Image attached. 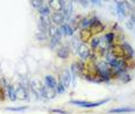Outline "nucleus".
Wrapping results in <instances>:
<instances>
[{
	"label": "nucleus",
	"instance_id": "nucleus-1",
	"mask_svg": "<svg viewBox=\"0 0 135 114\" xmlns=\"http://www.w3.org/2000/svg\"><path fill=\"white\" fill-rule=\"evenodd\" d=\"M109 51L112 52V55H113L115 58H119V60L128 57L127 54H126V50L123 49V47L121 46V44H115V46L112 47Z\"/></svg>",
	"mask_w": 135,
	"mask_h": 114
},
{
	"label": "nucleus",
	"instance_id": "nucleus-31",
	"mask_svg": "<svg viewBox=\"0 0 135 114\" xmlns=\"http://www.w3.org/2000/svg\"><path fill=\"white\" fill-rule=\"evenodd\" d=\"M133 23H134V22H133ZM126 26H127L129 29H133V24H132V19L131 18L127 19V21H126Z\"/></svg>",
	"mask_w": 135,
	"mask_h": 114
},
{
	"label": "nucleus",
	"instance_id": "nucleus-32",
	"mask_svg": "<svg viewBox=\"0 0 135 114\" xmlns=\"http://www.w3.org/2000/svg\"><path fill=\"white\" fill-rule=\"evenodd\" d=\"M51 112H54V113H61V114H66V112H64V111H62V110H52Z\"/></svg>",
	"mask_w": 135,
	"mask_h": 114
},
{
	"label": "nucleus",
	"instance_id": "nucleus-10",
	"mask_svg": "<svg viewBox=\"0 0 135 114\" xmlns=\"http://www.w3.org/2000/svg\"><path fill=\"white\" fill-rule=\"evenodd\" d=\"M64 19L65 18H64L63 13H61V12H55L51 15V20L55 24H62L64 22Z\"/></svg>",
	"mask_w": 135,
	"mask_h": 114
},
{
	"label": "nucleus",
	"instance_id": "nucleus-11",
	"mask_svg": "<svg viewBox=\"0 0 135 114\" xmlns=\"http://www.w3.org/2000/svg\"><path fill=\"white\" fill-rule=\"evenodd\" d=\"M79 37H80V40L83 41V43L84 42H88V41L91 40L92 33L90 32V29H81L79 32Z\"/></svg>",
	"mask_w": 135,
	"mask_h": 114
},
{
	"label": "nucleus",
	"instance_id": "nucleus-28",
	"mask_svg": "<svg viewBox=\"0 0 135 114\" xmlns=\"http://www.w3.org/2000/svg\"><path fill=\"white\" fill-rule=\"evenodd\" d=\"M42 2H43V1H40V0H32V1H30V4H32V6H34V7L40 8V6L42 5Z\"/></svg>",
	"mask_w": 135,
	"mask_h": 114
},
{
	"label": "nucleus",
	"instance_id": "nucleus-5",
	"mask_svg": "<svg viewBox=\"0 0 135 114\" xmlns=\"http://www.w3.org/2000/svg\"><path fill=\"white\" fill-rule=\"evenodd\" d=\"M77 52L83 60H88L90 56V50L86 46V43H79V46L77 48Z\"/></svg>",
	"mask_w": 135,
	"mask_h": 114
},
{
	"label": "nucleus",
	"instance_id": "nucleus-33",
	"mask_svg": "<svg viewBox=\"0 0 135 114\" xmlns=\"http://www.w3.org/2000/svg\"><path fill=\"white\" fill-rule=\"evenodd\" d=\"M80 4L83 5L84 7H86V6H88V4H89V2H88V1H80Z\"/></svg>",
	"mask_w": 135,
	"mask_h": 114
},
{
	"label": "nucleus",
	"instance_id": "nucleus-25",
	"mask_svg": "<svg viewBox=\"0 0 135 114\" xmlns=\"http://www.w3.org/2000/svg\"><path fill=\"white\" fill-rule=\"evenodd\" d=\"M55 90H56V92H58V93H63L64 91H65V87H64V86L62 85V83H58Z\"/></svg>",
	"mask_w": 135,
	"mask_h": 114
},
{
	"label": "nucleus",
	"instance_id": "nucleus-9",
	"mask_svg": "<svg viewBox=\"0 0 135 114\" xmlns=\"http://www.w3.org/2000/svg\"><path fill=\"white\" fill-rule=\"evenodd\" d=\"M15 94H16V98H19L21 100H26L27 99L26 88H25L22 85H18V87L15 88Z\"/></svg>",
	"mask_w": 135,
	"mask_h": 114
},
{
	"label": "nucleus",
	"instance_id": "nucleus-2",
	"mask_svg": "<svg viewBox=\"0 0 135 114\" xmlns=\"http://www.w3.org/2000/svg\"><path fill=\"white\" fill-rule=\"evenodd\" d=\"M98 72L103 78L105 79H109V73H111V66L107 65L105 62H100L99 64L97 65Z\"/></svg>",
	"mask_w": 135,
	"mask_h": 114
},
{
	"label": "nucleus",
	"instance_id": "nucleus-13",
	"mask_svg": "<svg viewBox=\"0 0 135 114\" xmlns=\"http://www.w3.org/2000/svg\"><path fill=\"white\" fill-rule=\"evenodd\" d=\"M43 97H46L48 99H54L56 97V90L50 88L48 86H43Z\"/></svg>",
	"mask_w": 135,
	"mask_h": 114
},
{
	"label": "nucleus",
	"instance_id": "nucleus-6",
	"mask_svg": "<svg viewBox=\"0 0 135 114\" xmlns=\"http://www.w3.org/2000/svg\"><path fill=\"white\" fill-rule=\"evenodd\" d=\"M117 9H118V13H119L120 18H123V16H126L128 13V4L127 2H123V1L117 2Z\"/></svg>",
	"mask_w": 135,
	"mask_h": 114
},
{
	"label": "nucleus",
	"instance_id": "nucleus-20",
	"mask_svg": "<svg viewBox=\"0 0 135 114\" xmlns=\"http://www.w3.org/2000/svg\"><path fill=\"white\" fill-rule=\"evenodd\" d=\"M8 90V97H9V99L12 100V101H14V100H16V94H15V88L13 87L12 85H8L7 87Z\"/></svg>",
	"mask_w": 135,
	"mask_h": 114
},
{
	"label": "nucleus",
	"instance_id": "nucleus-30",
	"mask_svg": "<svg viewBox=\"0 0 135 114\" xmlns=\"http://www.w3.org/2000/svg\"><path fill=\"white\" fill-rule=\"evenodd\" d=\"M25 110H27L26 106H23V107H8L7 108V111H25Z\"/></svg>",
	"mask_w": 135,
	"mask_h": 114
},
{
	"label": "nucleus",
	"instance_id": "nucleus-21",
	"mask_svg": "<svg viewBox=\"0 0 135 114\" xmlns=\"http://www.w3.org/2000/svg\"><path fill=\"white\" fill-rule=\"evenodd\" d=\"M123 63H125V66H126V69H133L134 68V61L132 60L131 57H126V58H123Z\"/></svg>",
	"mask_w": 135,
	"mask_h": 114
},
{
	"label": "nucleus",
	"instance_id": "nucleus-23",
	"mask_svg": "<svg viewBox=\"0 0 135 114\" xmlns=\"http://www.w3.org/2000/svg\"><path fill=\"white\" fill-rule=\"evenodd\" d=\"M123 49L126 50V54H127V56L128 57H131L132 55L134 54V51H133V49L131 48V46H129V44H127V43H123Z\"/></svg>",
	"mask_w": 135,
	"mask_h": 114
},
{
	"label": "nucleus",
	"instance_id": "nucleus-8",
	"mask_svg": "<svg viewBox=\"0 0 135 114\" xmlns=\"http://www.w3.org/2000/svg\"><path fill=\"white\" fill-rule=\"evenodd\" d=\"M104 24L101 23L100 21L95 20L94 22H92L91 23V27H90V32L92 33V34H99V33L104 32Z\"/></svg>",
	"mask_w": 135,
	"mask_h": 114
},
{
	"label": "nucleus",
	"instance_id": "nucleus-24",
	"mask_svg": "<svg viewBox=\"0 0 135 114\" xmlns=\"http://www.w3.org/2000/svg\"><path fill=\"white\" fill-rule=\"evenodd\" d=\"M104 37H105V40L107 41L108 43H111L112 41L114 40V34H113V33H108V34H106Z\"/></svg>",
	"mask_w": 135,
	"mask_h": 114
},
{
	"label": "nucleus",
	"instance_id": "nucleus-12",
	"mask_svg": "<svg viewBox=\"0 0 135 114\" xmlns=\"http://www.w3.org/2000/svg\"><path fill=\"white\" fill-rule=\"evenodd\" d=\"M48 4H49V7L55 9V12H60L62 7H63V1L62 0H50Z\"/></svg>",
	"mask_w": 135,
	"mask_h": 114
},
{
	"label": "nucleus",
	"instance_id": "nucleus-15",
	"mask_svg": "<svg viewBox=\"0 0 135 114\" xmlns=\"http://www.w3.org/2000/svg\"><path fill=\"white\" fill-rule=\"evenodd\" d=\"M46 83H47V86L50 88H56V86H57V82H56V79L54 78L52 76H46Z\"/></svg>",
	"mask_w": 135,
	"mask_h": 114
},
{
	"label": "nucleus",
	"instance_id": "nucleus-19",
	"mask_svg": "<svg viewBox=\"0 0 135 114\" xmlns=\"http://www.w3.org/2000/svg\"><path fill=\"white\" fill-rule=\"evenodd\" d=\"M106 101H108V99H106V100H100V101H97V102H88V101H86V104L84 105V107H85V108H92V107H98V106H100V105L105 104Z\"/></svg>",
	"mask_w": 135,
	"mask_h": 114
},
{
	"label": "nucleus",
	"instance_id": "nucleus-29",
	"mask_svg": "<svg viewBox=\"0 0 135 114\" xmlns=\"http://www.w3.org/2000/svg\"><path fill=\"white\" fill-rule=\"evenodd\" d=\"M90 22H91V20H89V19L83 20V22H81V27H83V29H88V26L90 24Z\"/></svg>",
	"mask_w": 135,
	"mask_h": 114
},
{
	"label": "nucleus",
	"instance_id": "nucleus-22",
	"mask_svg": "<svg viewBox=\"0 0 135 114\" xmlns=\"http://www.w3.org/2000/svg\"><path fill=\"white\" fill-rule=\"evenodd\" d=\"M62 30H61V28L60 29H57V32H56V34L52 36L51 37V42H52V44H55V43H57V42H60V40H61V36H62Z\"/></svg>",
	"mask_w": 135,
	"mask_h": 114
},
{
	"label": "nucleus",
	"instance_id": "nucleus-7",
	"mask_svg": "<svg viewBox=\"0 0 135 114\" xmlns=\"http://www.w3.org/2000/svg\"><path fill=\"white\" fill-rule=\"evenodd\" d=\"M62 11H63L64 18H69V16L72 14V11H74V4H72L71 1H63Z\"/></svg>",
	"mask_w": 135,
	"mask_h": 114
},
{
	"label": "nucleus",
	"instance_id": "nucleus-26",
	"mask_svg": "<svg viewBox=\"0 0 135 114\" xmlns=\"http://www.w3.org/2000/svg\"><path fill=\"white\" fill-rule=\"evenodd\" d=\"M71 104H72V105H77V106L84 107V105L86 104V101H81V100H72Z\"/></svg>",
	"mask_w": 135,
	"mask_h": 114
},
{
	"label": "nucleus",
	"instance_id": "nucleus-14",
	"mask_svg": "<svg viewBox=\"0 0 135 114\" xmlns=\"http://www.w3.org/2000/svg\"><path fill=\"white\" fill-rule=\"evenodd\" d=\"M135 108L132 107H120V108H112L109 110V113H131L134 112Z\"/></svg>",
	"mask_w": 135,
	"mask_h": 114
},
{
	"label": "nucleus",
	"instance_id": "nucleus-18",
	"mask_svg": "<svg viewBox=\"0 0 135 114\" xmlns=\"http://www.w3.org/2000/svg\"><path fill=\"white\" fill-rule=\"evenodd\" d=\"M38 11H40L41 15H49L50 13V9H49V5L46 4V2H42V5L40 6V8H38Z\"/></svg>",
	"mask_w": 135,
	"mask_h": 114
},
{
	"label": "nucleus",
	"instance_id": "nucleus-4",
	"mask_svg": "<svg viewBox=\"0 0 135 114\" xmlns=\"http://www.w3.org/2000/svg\"><path fill=\"white\" fill-rule=\"evenodd\" d=\"M30 86H32V90H34L38 94H42V96H43V85H42L41 80L38 78H32L30 79Z\"/></svg>",
	"mask_w": 135,
	"mask_h": 114
},
{
	"label": "nucleus",
	"instance_id": "nucleus-3",
	"mask_svg": "<svg viewBox=\"0 0 135 114\" xmlns=\"http://www.w3.org/2000/svg\"><path fill=\"white\" fill-rule=\"evenodd\" d=\"M61 83H62V85L64 86V87H69L70 84H71V79H72V77H71V73H70V71L69 70H63L61 72Z\"/></svg>",
	"mask_w": 135,
	"mask_h": 114
},
{
	"label": "nucleus",
	"instance_id": "nucleus-16",
	"mask_svg": "<svg viewBox=\"0 0 135 114\" xmlns=\"http://www.w3.org/2000/svg\"><path fill=\"white\" fill-rule=\"evenodd\" d=\"M61 30H62V33L66 36H71L72 34H74V29H72L69 24H62Z\"/></svg>",
	"mask_w": 135,
	"mask_h": 114
},
{
	"label": "nucleus",
	"instance_id": "nucleus-27",
	"mask_svg": "<svg viewBox=\"0 0 135 114\" xmlns=\"http://www.w3.org/2000/svg\"><path fill=\"white\" fill-rule=\"evenodd\" d=\"M91 44H92V48L95 49L100 44V38H93V40H92V42H91Z\"/></svg>",
	"mask_w": 135,
	"mask_h": 114
},
{
	"label": "nucleus",
	"instance_id": "nucleus-17",
	"mask_svg": "<svg viewBox=\"0 0 135 114\" xmlns=\"http://www.w3.org/2000/svg\"><path fill=\"white\" fill-rule=\"evenodd\" d=\"M57 55H58V57H61V58H68V56H69V49H68L66 47H61V48L57 50Z\"/></svg>",
	"mask_w": 135,
	"mask_h": 114
}]
</instances>
